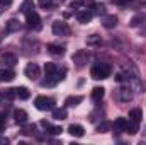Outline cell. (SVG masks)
<instances>
[{"label": "cell", "instance_id": "cell-29", "mask_svg": "<svg viewBox=\"0 0 146 145\" xmlns=\"http://www.w3.org/2000/svg\"><path fill=\"white\" fill-rule=\"evenodd\" d=\"M110 128H112V125H110L109 121H104V123H100V125L97 126V132H99V133H106V132H109Z\"/></svg>", "mask_w": 146, "mask_h": 145}, {"label": "cell", "instance_id": "cell-1", "mask_svg": "<svg viewBox=\"0 0 146 145\" xmlns=\"http://www.w3.org/2000/svg\"><path fill=\"white\" fill-rule=\"evenodd\" d=\"M44 73H46V79L42 80V87H53V85H56L60 80H63L65 70L60 72L54 63H46V65H44Z\"/></svg>", "mask_w": 146, "mask_h": 145}, {"label": "cell", "instance_id": "cell-24", "mask_svg": "<svg viewBox=\"0 0 146 145\" xmlns=\"http://www.w3.org/2000/svg\"><path fill=\"white\" fill-rule=\"evenodd\" d=\"M14 97H15L14 89H7V91H3V92L0 94V101H12Z\"/></svg>", "mask_w": 146, "mask_h": 145}, {"label": "cell", "instance_id": "cell-19", "mask_svg": "<svg viewBox=\"0 0 146 145\" xmlns=\"http://www.w3.org/2000/svg\"><path fill=\"white\" fill-rule=\"evenodd\" d=\"M104 94H106V89H104V87H94V89H92V99H94L95 103L102 101Z\"/></svg>", "mask_w": 146, "mask_h": 145}, {"label": "cell", "instance_id": "cell-21", "mask_svg": "<svg viewBox=\"0 0 146 145\" xmlns=\"http://www.w3.org/2000/svg\"><path fill=\"white\" fill-rule=\"evenodd\" d=\"M141 116H143V113H141L139 108H134V109L129 111V119L134 121V123H139V121H141Z\"/></svg>", "mask_w": 146, "mask_h": 145}, {"label": "cell", "instance_id": "cell-3", "mask_svg": "<svg viewBox=\"0 0 146 145\" xmlns=\"http://www.w3.org/2000/svg\"><path fill=\"white\" fill-rule=\"evenodd\" d=\"M51 29H53L54 36H70V33H72L70 26L66 22H63V21H54L53 26H51Z\"/></svg>", "mask_w": 146, "mask_h": 145}, {"label": "cell", "instance_id": "cell-26", "mask_svg": "<svg viewBox=\"0 0 146 145\" xmlns=\"http://www.w3.org/2000/svg\"><path fill=\"white\" fill-rule=\"evenodd\" d=\"M119 97H121V101H131V99H133V94H131L129 89H121Z\"/></svg>", "mask_w": 146, "mask_h": 145}, {"label": "cell", "instance_id": "cell-33", "mask_svg": "<svg viewBox=\"0 0 146 145\" xmlns=\"http://www.w3.org/2000/svg\"><path fill=\"white\" fill-rule=\"evenodd\" d=\"M139 21H143V17H139V15L133 17V21H131V26H138V24H139Z\"/></svg>", "mask_w": 146, "mask_h": 145}, {"label": "cell", "instance_id": "cell-35", "mask_svg": "<svg viewBox=\"0 0 146 145\" xmlns=\"http://www.w3.org/2000/svg\"><path fill=\"white\" fill-rule=\"evenodd\" d=\"M80 5H82L80 2H72V3H70V9H78Z\"/></svg>", "mask_w": 146, "mask_h": 145}, {"label": "cell", "instance_id": "cell-12", "mask_svg": "<svg viewBox=\"0 0 146 145\" xmlns=\"http://www.w3.org/2000/svg\"><path fill=\"white\" fill-rule=\"evenodd\" d=\"M102 26L106 28V29H112V28H115L117 26V15H104L102 17Z\"/></svg>", "mask_w": 146, "mask_h": 145}, {"label": "cell", "instance_id": "cell-31", "mask_svg": "<svg viewBox=\"0 0 146 145\" xmlns=\"http://www.w3.org/2000/svg\"><path fill=\"white\" fill-rule=\"evenodd\" d=\"M34 132H36V126H34V125H26L22 133H24V135H33Z\"/></svg>", "mask_w": 146, "mask_h": 145}, {"label": "cell", "instance_id": "cell-10", "mask_svg": "<svg viewBox=\"0 0 146 145\" xmlns=\"http://www.w3.org/2000/svg\"><path fill=\"white\" fill-rule=\"evenodd\" d=\"M15 79V72L9 67H2L0 68V80L2 82H12Z\"/></svg>", "mask_w": 146, "mask_h": 145}, {"label": "cell", "instance_id": "cell-39", "mask_svg": "<svg viewBox=\"0 0 146 145\" xmlns=\"http://www.w3.org/2000/svg\"><path fill=\"white\" fill-rule=\"evenodd\" d=\"M114 3H119V5H124V3H127V0H112Z\"/></svg>", "mask_w": 146, "mask_h": 145}, {"label": "cell", "instance_id": "cell-34", "mask_svg": "<svg viewBox=\"0 0 146 145\" xmlns=\"http://www.w3.org/2000/svg\"><path fill=\"white\" fill-rule=\"evenodd\" d=\"M5 128V118H3V114L0 113V132Z\"/></svg>", "mask_w": 146, "mask_h": 145}, {"label": "cell", "instance_id": "cell-25", "mask_svg": "<svg viewBox=\"0 0 146 145\" xmlns=\"http://www.w3.org/2000/svg\"><path fill=\"white\" fill-rule=\"evenodd\" d=\"M100 43H102V39H100L99 34H92V36L87 38V44H88V46H97V44H100Z\"/></svg>", "mask_w": 146, "mask_h": 145}, {"label": "cell", "instance_id": "cell-37", "mask_svg": "<svg viewBox=\"0 0 146 145\" xmlns=\"http://www.w3.org/2000/svg\"><path fill=\"white\" fill-rule=\"evenodd\" d=\"M9 144V138H5V137H0V145H7Z\"/></svg>", "mask_w": 146, "mask_h": 145}, {"label": "cell", "instance_id": "cell-9", "mask_svg": "<svg viewBox=\"0 0 146 145\" xmlns=\"http://www.w3.org/2000/svg\"><path fill=\"white\" fill-rule=\"evenodd\" d=\"M92 12L88 10V9H82V10H78L76 12V21L80 22V24H88L90 21H92Z\"/></svg>", "mask_w": 146, "mask_h": 145}, {"label": "cell", "instance_id": "cell-8", "mask_svg": "<svg viewBox=\"0 0 146 145\" xmlns=\"http://www.w3.org/2000/svg\"><path fill=\"white\" fill-rule=\"evenodd\" d=\"M26 22H27V26H31V28H41V17L37 15L36 10H31V12H27L26 14Z\"/></svg>", "mask_w": 146, "mask_h": 145}, {"label": "cell", "instance_id": "cell-2", "mask_svg": "<svg viewBox=\"0 0 146 145\" xmlns=\"http://www.w3.org/2000/svg\"><path fill=\"white\" fill-rule=\"evenodd\" d=\"M110 70H112V68H110L109 63L97 62V63H94L92 68H90V77L95 79V80H104V79H107L110 75Z\"/></svg>", "mask_w": 146, "mask_h": 145}, {"label": "cell", "instance_id": "cell-7", "mask_svg": "<svg viewBox=\"0 0 146 145\" xmlns=\"http://www.w3.org/2000/svg\"><path fill=\"white\" fill-rule=\"evenodd\" d=\"M17 63V56L14 55V53H2L0 55V65L2 67H14Z\"/></svg>", "mask_w": 146, "mask_h": 145}, {"label": "cell", "instance_id": "cell-38", "mask_svg": "<svg viewBox=\"0 0 146 145\" xmlns=\"http://www.w3.org/2000/svg\"><path fill=\"white\" fill-rule=\"evenodd\" d=\"M115 80H117V82H122V80H124V75H122V73H117V75H115Z\"/></svg>", "mask_w": 146, "mask_h": 145}, {"label": "cell", "instance_id": "cell-23", "mask_svg": "<svg viewBox=\"0 0 146 145\" xmlns=\"http://www.w3.org/2000/svg\"><path fill=\"white\" fill-rule=\"evenodd\" d=\"M31 10H34V2H33V0H24L22 5H21V12L27 14V12H31Z\"/></svg>", "mask_w": 146, "mask_h": 145}, {"label": "cell", "instance_id": "cell-27", "mask_svg": "<svg viewBox=\"0 0 146 145\" xmlns=\"http://www.w3.org/2000/svg\"><path fill=\"white\" fill-rule=\"evenodd\" d=\"M106 5L104 3H95L94 5V14H97V15H106Z\"/></svg>", "mask_w": 146, "mask_h": 145}, {"label": "cell", "instance_id": "cell-14", "mask_svg": "<svg viewBox=\"0 0 146 145\" xmlns=\"http://www.w3.org/2000/svg\"><path fill=\"white\" fill-rule=\"evenodd\" d=\"M48 51H49L51 55L61 56V55H65V46H61V44H56V43H49V44H48Z\"/></svg>", "mask_w": 146, "mask_h": 145}, {"label": "cell", "instance_id": "cell-32", "mask_svg": "<svg viewBox=\"0 0 146 145\" xmlns=\"http://www.w3.org/2000/svg\"><path fill=\"white\" fill-rule=\"evenodd\" d=\"M80 3H82L83 7H87V9H94V5H95L94 0H80Z\"/></svg>", "mask_w": 146, "mask_h": 145}, {"label": "cell", "instance_id": "cell-16", "mask_svg": "<svg viewBox=\"0 0 146 145\" xmlns=\"http://www.w3.org/2000/svg\"><path fill=\"white\" fill-rule=\"evenodd\" d=\"M14 92H15V97H19V99H29V96H31L29 89H27V87H24V85L15 87V89H14Z\"/></svg>", "mask_w": 146, "mask_h": 145}, {"label": "cell", "instance_id": "cell-13", "mask_svg": "<svg viewBox=\"0 0 146 145\" xmlns=\"http://www.w3.org/2000/svg\"><path fill=\"white\" fill-rule=\"evenodd\" d=\"M68 133H70L72 137L80 138V137L85 135V128H83L82 125H70V126H68Z\"/></svg>", "mask_w": 146, "mask_h": 145}, {"label": "cell", "instance_id": "cell-5", "mask_svg": "<svg viewBox=\"0 0 146 145\" xmlns=\"http://www.w3.org/2000/svg\"><path fill=\"white\" fill-rule=\"evenodd\" d=\"M53 104H54V101L51 97H46V96H37L34 99V106L39 111H48V109L53 108Z\"/></svg>", "mask_w": 146, "mask_h": 145}, {"label": "cell", "instance_id": "cell-22", "mask_svg": "<svg viewBox=\"0 0 146 145\" xmlns=\"http://www.w3.org/2000/svg\"><path fill=\"white\" fill-rule=\"evenodd\" d=\"M66 116H68V113H66V109L65 108H58V109H53V118L54 119H66Z\"/></svg>", "mask_w": 146, "mask_h": 145}, {"label": "cell", "instance_id": "cell-4", "mask_svg": "<svg viewBox=\"0 0 146 145\" xmlns=\"http://www.w3.org/2000/svg\"><path fill=\"white\" fill-rule=\"evenodd\" d=\"M88 51L87 50H78V51H75L72 56V62L78 67V68H82V67H85L87 65V62H88Z\"/></svg>", "mask_w": 146, "mask_h": 145}, {"label": "cell", "instance_id": "cell-28", "mask_svg": "<svg viewBox=\"0 0 146 145\" xmlns=\"http://www.w3.org/2000/svg\"><path fill=\"white\" fill-rule=\"evenodd\" d=\"M126 132L129 133V135H134L136 132H138V123H134V121H127V126H126Z\"/></svg>", "mask_w": 146, "mask_h": 145}, {"label": "cell", "instance_id": "cell-36", "mask_svg": "<svg viewBox=\"0 0 146 145\" xmlns=\"http://www.w3.org/2000/svg\"><path fill=\"white\" fill-rule=\"evenodd\" d=\"M10 3H12V0H0V5H3V7H5V5L9 7Z\"/></svg>", "mask_w": 146, "mask_h": 145}, {"label": "cell", "instance_id": "cell-30", "mask_svg": "<svg viewBox=\"0 0 146 145\" xmlns=\"http://www.w3.org/2000/svg\"><path fill=\"white\" fill-rule=\"evenodd\" d=\"M41 9H51L53 7V0H37Z\"/></svg>", "mask_w": 146, "mask_h": 145}, {"label": "cell", "instance_id": "cell-11", "mask_svg": "<svg viewBox=\"0 0 146 145\" xmlns=\"http://www.w3.org/2000/svg\"><path fill=\"white\" fill-rule=\"evenodd\" d=\"M41 126H42L49 135H61V132H63V128H61V126H53V125H49V123H48V121H44V119L41 121Z\"/></svg>", "mask_w": 146, "mask_h": 145}, {"label": "cell", "instance_id": "cell-6", "mask_svg": "<svg viewBox=\"0 0 146 145\" xmlns=\"http://www.w3.org/2000/svg\"><path fill=\"white\" fill-rule=\"evenodd\" d=\"M24 73H26V77H27L29 80H37V79L41 77V68L37 67L36 63H27Z\"/></svg>", "mask_w": 146, "mask_h": 145}, {"label": "cell", "instance_id": "cell-18", "mask_svg": "<svg viewBox=\"0 0 146 145\" xmlns=\"http://www.w3.org/2000/svg\"><path fill=\"white\" fill-rule=\"evenodd\" d=\"M21 28H22V24H21L17 19H10V21L7 22V33H15V31H21Z\"/></svg>", "mask_w": 146, "mask_h": 145}, {"label": "cell", "instance_id": "cell-15", "mask_svg": "<svg viewBox=\"0 0 146 145\" xmlns=\"http://www.w3.org/2000/svg\"><path fill=\"white\" fill-rule=\"evenodd\" d=\"M14 118H15V123H19V125H26L27 123V113L24 111V109H15L14 111Z\"/></svg>", "mask_w": 146, "mask_h": 145}, {"label": "cell", "instance_id": "cell-20", "mask_svg": "<svg viewBox=\"0 0 146 145\" xmlns=\"http://www.w3.org/2000/svg\"><path fill=\"white\" fill-rule=\"evenodd\" d=\"M82 101H83V97H82V96H70V97H66L65 104H66L68 108H73V106H78Z\"/></svg>", "mask_w": 146, "mask_h": 145}, {"label": "cell", "instance_id": "cell-17", "mask_svg": "<svg viewBox=\"0 0 146 145\" xmlns=\"http://www.w3.org/2000/svg\"><path fill=\"white\" fill-rule=\"evenodd\" d=\"M114 130L119 133V132H126V126H127V119L126 118H115V121H114Z\"/></svg>", "mask_w": 146, "mask_h": 145}]
</instances>
